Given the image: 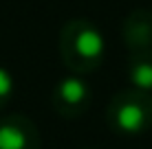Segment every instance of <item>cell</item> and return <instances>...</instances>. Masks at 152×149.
<instances>
[{
  "instance_id": "obj_1",
  "label": "cell",
  "mask_w": 152,
  "mask_h": 149,
  "mask_svg": "<svg viewBox=\"0 0 152 149\" xmlns=\"http://www.w3.org/2000/svg\"><path fill=\"white\" fill-rule=\"evenodd\" d=\"M106 42L104 35L91 20L75 18L60 31V57L73 75L95 73L104 61Z\"/></svg>"
},
{
  "instance_id": "obj_2",
  "label": "cell",
  "mask_w": 152,
  "mask_h": 149,
  "mask_svg": "<svg viewBox=\"0 0 152 149\" xmlns=\"http://www.w3.org/2000/svg\"><path fill=\"white\" fill-rule=\"evenodd\" d=\"M106 125L124 138L141 136L152 127V94L137 88L121 90L108 101Z\"/></svg>"
},
{
  "instance_id": "obj_3",
  "label": "cell",
  "mask_w": 152,
  "mask_h": 149,
  "mask_svg": "<svg viewBox=\"0 0 152 149\" xmlns=\"http://www.w3.org/2000/svg\"><path fill=\"white\" fill-rule=\"evenodd\" d=\"M93 101V92L80 75L62 77L51 92V105L62 119L75 121L86 114Z\"/></svg>"
},
{
  "instance_id": "obj_4",
  "label": "cell",
  "mask_w": 152,
  "mask_h": 149,
  "mask_svg": "<svg viewBox=\"0 0 152 149\" xmlns=\"http://www.w3.org/2000/svg\"><path fill=\"white\" fill-rule=\"evenodd\" d=\"M40 130L29 116L9 114L0 119V149H40Z\"/></svg>"
},
{
  "instance_id": "obj_5",
  "label": "cell",
  "mask_w": 152,
  "mask_h": 149,
  "mask_svg": "<svg viewBox=\"0 0 152 149\" xmlns=\"http://www.w3.org/2000/svg\"><path fill=\"white\" fill-rule=\"evenodd\" d=\"M121 35L130 53H141V50L152 48V11L150 9L130 11L121 24Z\"/></svg>"
},
{
  "instance_id": "obj_6",
  "label": "cell",
  "mask_w": 152,
  "mask_h": 149,
  "mask_svg": "<svg viewBox=\"0 0 152 149\" xmlns=\"http://www.w3.org/2000/svg\"><path fill=\"white\" fill-rule=\"evenodd\" d=\"M128 79L132 83V88L152 92V48L141 50V53H130Z\"/></svg>"
},
{
  "instance_id": "obj_7",
  "label": "cell",
  "mask_w": 152,
  "mask_h": 149,
  "mask_svg": "<svg viewBox=\"0 0 152 149\" xmlns=\"http://www.w3.org/2000/svg\"><path fill=\"white\" fill-rule=\"evenodd\" d=\"M13 90H15V83H13V75L9 73L7 68L0 66V110L11 101L13 96Z\"/></svg>"
},
{
  "instance_id": "obj_8",
  "label": "cell",
  "mask_w": 152,
  "mask_h": 149,
  "mask_svg": "<svg viewBox=\"0 0 152 149\" xmlns=\"http://www.w3.org/2000/svg\"><path fill=\"white\" fill-rule=\"evenodd\" d=\"M86 149H93V147H86Z\"/></svg>"
}]
</instances>
